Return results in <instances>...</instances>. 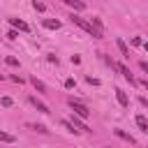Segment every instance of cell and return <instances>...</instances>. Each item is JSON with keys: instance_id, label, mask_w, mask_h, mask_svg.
Masks as SVG:
<instances>
[{"instance_id": "obj_14", "label": "cell", "mask_w": 148, "mask_h": 148, "mask_svg": "<svg viewBox=\"0 0 148 148\" xmlns=\"http://www.w3.org/2000/svg\"><path fill=\"white\" fill-rule=\"evenodd\" d=\"M113 132H116V134H118L120 139H125V141H130V143H134V139H132V136H130L127 132H123V130H113Z\"/></svg>"}, {"instance_id": "obj_8", "label": "cell", "mask_w": 148, "mask_h": 148, "mask_svg": "<svg viewBox=\"0 0 148 148\" xmlns=\"http://www.w3.org/2000/svg\"><path fill=\"white\" fill-rule=\"evenodd\" d=\"M116 46H118V51L123 53V58H130V49H127V44H125V42H123L120 37L116 39Z\"/></svg>"}, {"instance_id": "obj_19", "label": "cell", "mask_w": 148, "mask_h": 148, "mask_svg": "<svg viewBox=\"0 0 148 148\" xmlns=\"http://www.w3.org/2000/svg\"><path fill=\"white\" fill-rule=\"evenodd\" d=\"M0 102H2V106H12V104H14V99H12V97H7V95H5Z\"/></svg>"}, {"instance_id": "obj_11", "label": "cell", "mask_w": 148, "mask_h": 148, "mask_svg": "<svg viewBox=\"0 0 148 148\" xmlns=\"http://www.w3.org/2000/svg\"><path fill=\"white\" fill-rule=\"evenodd\" d=\"M30 83L35 86V90H39V92H46V86H44V83H42L37 76H32V79H30Z\"/></svg>"}, {"instance_id": "obj_5", "label": "cell", "mask_w": 148, "mask_h": 148, "mask_svg": "<svg viewBox=\"0 0 148 148\" xmlns=\"http://www.w3.org/2000/svg\"><path fill=\"white\" fill-rule=\"evenodd\" d=\"M116 99H118L120 106H130V97H127V92L120 90V88H116Z\"/></svg>"}, {"instance_id": "obj_16", "label": "cell", "mask_w": 148, "mask_h": 148, "mask_svg": "<svg viewBox=\"0 0 148 148\" xmlns=\"http://www.w3.org/2000/svg\"><path fill=\"white\" fill-rule=\"evenodd\" d=\"M62 127H65V130H67V132H72V134H79V132H76V130H74V125H72V123H69V120H62Z\"/></svg>"}, {"instance_id": "obj_10", "label": "cell", "mask_w": 148, "mask_h": 148, "mask_svg": "<svg viewBox=\"0 0 148 148\" xmlns=\"http://www.w3.org/2000/svg\"><path fill=\"white\" fill-rule=\"evenodd\" d=\"M65 5H67V7H72V9H76V12L86 9V5H83V2H79V0H65Z\"/></svg>"}, {"instance_id": "obj_6", "label": "cell", "mask_w": 148, "mask_h": 148, "mask_svg": "<svg viewBox=\"0 0 148 148\" xmlns=\"http://www.w3.org/2000/svg\"><path fill=\"white\" fill-rule=\"evenodd\" d=\"M72 125H74V130H76V132H90V130H88V125H86L81 118H76V116H72Z\"/></svg>"}, {"instance_id": "obj_13", "label": "cell", "mask_w": 148, "mask_h": 148, "mask_svg": "<svg viewBox=\"0 0 148 148\" xmlns=\"http://www.w3.org/2000/svg\"><path fill=\"white\" fill-rule=\"evenodd\" d=\"M0 141H5V143H14V134H9V132H2V130H0Z\"/></svg>"}, {"instance_id": "obj_25", "label": "cell", "mask_w": 148, "mask_h": 148, "mask_svg": "<svg viewBox=\"0 0 148 148\" xmlns=\"http://www.w3.org/2000/svg\"><path fill=\"white\" fill-rule=\"evenodd\" d=\"M143 46H146V51H148V42H143Z\"/></svg>"}, {"instance_id": "obj_9", "label": "cell", "mask_w": 148, "mask_h": 148, "mask_svg": "<svg viewBox=\"0 0 148 148\" xmlns=\"http://www.w3.org/2000/svg\"><path fill=\"white\" fill-rule=\"evenodd\" d=\"M134 120H136V125H139V130H141V132H148V118H146V116H141V113H139Z\"/></svg>"}, {"instance_id": "obj_7", "label": "cell", "mask_w": 148, "mask_h": 148, "mask_svg": "<svg viewBox=\"0 0 148 148\" xmlns=\"http://www.w3.org/2000/svg\"><path fill=\"white\" fill-rule=\"evenodd\" d=\"M90 25H92L99 35H104V23H102V18H99V16H92V18H90Z\"/></svg>"}, {"instance_id": "obj_22", "label": "cell", "mask_w": 148, "mask_h": 148, "mask_svg": "<svg viewBox=\"0 0 148 148\" xmlns=\"http://www.w3.org/2000/svg\"><path fill=\"white\" fill-rule=\"evenodd\" d=\"M7 37H9V39H16L18 35H16V30H9V32H7Z\"/></svg>"}, {"instance_id": "obj_4", "label": "cell", "mask_w": 148, "mask_h": 148, "mask_svg": "<svg viewBox=\"0 0 148 148\" xmlns=\"http://www.w3.org/2000/svg\"><path fill=\"white\" fill-rule=\"evenodd\" d=\"M30 104H32V106H35V109H37L39 113H51V111H49V106H46V104H44L42 99H37L35 95H30Z\"/></svg>"}, {"instance_id": "obj_21", "label": "cell", "mask_w": 148, "mask_h": 148, "mask_svg": "<svg viewBox=\"0 0 148 148\" xmlns=\"http://www.w3.org/2000/svg\"><path fill=\"white\" fill-rule=\"evenodd\" d=\"M139 65H141V69H143V72H146V74H148V60H141V62H139Z\"/></svg>"}, {"instance_id": "obj_20", "label": "cell", "mask_w": 148, "mask_h": 148, "mask_svg": "<svg viewBox=\"0 0 148 148\" xmlns=\"http://www.w3.org/2000/svg\"><path fill=\"white\" fill-rule=\"evenodd\" d=\"M74 86H76L74 79H67V81H65V88H74Z\"/></svg>"}, {"instance_id": "obj_12", "label": "cell", "mask_w": 148, "mask_h": 148, "mask_svg": "<svg viewBox=\"0 0 148 148\" xmlns=\"http://www.w3.org/2000/svg\"><path fill=\"white\" fill-rule=\"evenodd\" d=\"M44 25H46V28L58 30V28H60V21H58V18H46V21H44Z\"/></svg>"}, {"instance_id": "obj_24", "label": "cell", "mask_w": 148, "mask_h": 148, "mask_svg": "<svg viewBox=\"0 0 148 148\" xmlns=\"http://www.w3.org/2000/svg\"><path fill=\"white\" fill-rule=\"evenodd\" d=\"M12 81H14V83H23V79H21L18 74H14V76H12Z\"/></svg>"}, {"instance_id": "obj_26", "label": "cell", "mask_w": 148, "mask_h": 148, "mask_svg": "<svg viewBox=\"0 0 148 148\" xmlns=\"http://www.w3.org/2000/svg\"><path fill=\"white\" fill-rule=\"evenodd\" d=\"M0 81H2V74H0Z\"/></svg>"}, {"instance_id": "obj_1", "label": "cell", "mask_w": 148, "mask_h": 148, "mask_svg": "<svg viewBox=\"0 0 148 148\" xmlns=\"http://www.w3.org/2000/svg\"><path fill=\"white\" fill-rule=\"evenodd\" d=\"M72 23H74V25H79L81 30H86L88 35H92V37H97V39H102V35L90 25V21H86V18H81V16H76V14H72Z\"/></svg>"}, {"instance_id": "obj_3", "label": "cell", "mask_w": 148, "mask_h": 148, "mask_svg": "<svg viewBox=\"0 0 148 148\" xmlns=\"http://www.w3.org/2000/svg\"><path fill=\"white\" fill-rule=\"evenodd\" d=\"M9 25L16 28V30H21V32H30V25L25 21H21V18H9Z\"/></svg>"}, {"instance_id": "obj_23", "label": "cell", "mask_w": 148, "mask_h": 148, "mask_svg": "<svg viewBox=\"0 0 148 148\" xmlns=\"http://www.w3.org/2000/svg\"><path fill=\"white\" fill-rule=\"evenodd\" d=\"M49 62H53V65H58V58H56L53 53H49Z\"/></svg>"}, {"instance_id": "obj_15", "label": "cell", "mask_w": 148, "mask_h": 148, "mask_svg": "<svg viewBox=\"0 0 148 148\" xmlns=\"http://www.w3.org/2000/svg\"><path fill=\"white\" fill-rule=\"evenodd\" d=\"M5 62H7L9 67H18V60H16L14 56H7V58H5Z\"/></svg>"}, {"instance_id": "obj_18", "label": "cell", "mask_w": 148, "mask_h": 148, "mask_svg": "<svg viewBox=\"0 0 148 148\" xmlns=\"http://www.w3.org/2000/svg\"><path fill=\"white\" fill-rule=\"evenodd\" d=\"M30 127H32L35 132H39V134H46V132H49V130H46L44 125H30Z\"/></svg>"}, {"instance_id": "obj_2", "label": "cell", "mask_w": 148, "mask_h": 148, "mask_svg": "<svg viewBox=\"0 0 148 148\" xmlns=\"http://www.w3.org/2000/svg\"><path fill=\"white\" fill-rule=\"evenodd\" d=\"M69 106L74 109L76 118H81V120H86V118H88V116L92 113V111H90V109H88V106H86L83 102H79V99H74V97H69Z\"/></svg>"}, {"instance_id": "obj_17", "label": "cell", "mask_w": 148, "mask_h": 148, "mask_svg": "<svg viewBox=\"0 0 148 148\" xmlns=\"http://www.w3.org/2000/svg\"><path fill=\"white\" fill-rule=\"evenodd\" d=\"M32 7H35V12H44V9H46V5H44V2H37V0L32 2Z\"/></svg>"}]
</instances>
